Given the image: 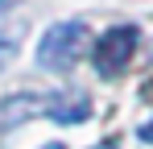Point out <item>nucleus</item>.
<instances>
[{
    "label": "nucleus",
    "mask_w": 153,
    "mask_h": 149,
    "mask_svg": "<svg viewBox=\"0 0 153 149\" xmlns=\"http://www.w3.org/2000/svg\"><path fill=\"white\" fill-rule=\"evenodd\" d=\"M83 42H87V25L83 21H58L42 33V46H37V66L42 71H71L75 58L83 54Z\"/></svg>",
    "instance_id": "nucleus-1"
},
{
    "label": "nucleus",
    "mask_w": 153,
    "mask_h": 149,
    "mask_svg": "<svg viewBox=\"0 0 153 149\" xmlns=\"http://www.w3.org/2000/svg\"><path fill=\"white\" fill-rule=\"evenodd\" d=\"M137 42H141V33H137L132 25H116V29H108V33L100 37V46H95V71H100L103 79L120 74L128 62H132Z\"/></svg>",
    "instance_id": "nucleus-2"
},
{
    "label": "nucleus",
    "mask_w": 153,
    "mask_h": 149,
    "mask_svg": "<svg viewBox=\"0 0 153 149\" xmlns=\"http://www.w3.org/2000/svg\"><path fill=\"white\" fill-rule=\"evenodd\" d=\"M50 104H54V91L50 95H4L0 99V133H8V128H17V124L33 120V116H50Z\"/></svg>",
    "instance_id": "nucleus-3"
},
{
    "label": "nucleus",
    "mask_w": 153,
    "mask_h": 149,
    "mask_svg": "<svg viewBox=\"0 0 153 149\" xmlns=\"http://www.w3.org/2000/svg\"><path fill=\"white\" fill-rule=\"evenodd\" d=\"M17 46H21V33L13 29V33H0V66H8V58L17 54Z\"/></svg>",
    "instance_id": "nucleus-4"
},
{
    "label": "nucleus",
    "mask_w": 153,
    "mask_h": 149,
    "mask_svg": "<svg viewBox=\"0 0 153 149\" xmlns=\"http://www.w3.org/2000/svg\"><path fill=\"white\" fill-rule=\"evenodd\" d=\"M137 137H141V141H149V145H153V120H149V124H141V133H137Z\"/></svg>",
    "instance_id": "nucleus-5"
},
{
    "label": "nucleus",
    "mask_w": 153,
    "mask_h": 149,
    "mask_svg": "<svg viewBox=\"0 0 153 149\" xmlns=\"http://www.w3.org/2000/svg\"><path fill=\"white\" fill-rule=\"evenodd\" d=\"M91 149H116V145H112V141H103V145H91Z\"/></svg>",
    "instance_id": "nucleus-6"
},
{
    "label": "nucleus",
    "mask_w": 153,
    "mask_h": 149,
    "mask_svg": "<svg viewBox=\"0 0 153 149\" xmlns=\"http://www.w3.org/2000/svg\"><path fill=\"white\" fill-rule=\"evenodd\" d=\"M42 149H62V145H58V141H50V145H42Z\"/></svg>",
    "instance_id": "nucleus-7"
},
{
    "label": "nucleus",
    "mask_w": 153,
    "mask_h": 149,
    "mask_svg": "<svg viewBox=\"0 0 153 149\" xmlns=\"http://www.w3.org/2000/svg\"><path fill=\"white\" fill-rule=\"evenodd\" d=\"M4 4H17V0H0V8H4Z\"/></svg>",
    "instance_id": "nucleus-8"
}]
</instances>
